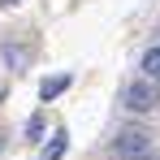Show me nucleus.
I'll list each match as a JSON object with an SVG mask.
<instances>
[{"instance_id": "nucleus-2", "label": "nucleus", "mask_w": 160, "mask_h": 160, "mask_svg": "<svg viewBox=\"0 0 160 160\" xmlns=\"http://www.w3.org/2000/svg\"><path fill=\"white\" fill-rule=\"evenodd\" d=\"M121 104L130 108V112H152V108L160 104V82L156 78H134V82H126V91H121Z\"/></svg>"}, {"instance_id": "nucleus-4", "label": "nucleus", "mask_w": 160, "mask_h": 160, "mask_svg": "<svg viewBox=\"0 0 160 160\" xmlns=\"http://www.w3.org/2000/svg\"><path fill=\"white\" fill-rule=\"evenodd\" d=\"M65 147H69V134H65V130H56V134H52V143L39 152V160H61V156H65Z\"/></svg>"}, {"instance_id": "nucleus-6", "label": "nucleus", "mask_w": 160, "mask_h": 160, "mask_svg": "<svg viewBox=\"0 0 160 160\" xmlns=\"http://www.w3.org/2000/svg\"><path fill=\"white\" fill-rule=\"evenodd\" d=\"M143 74L160 82V43H156V48H147V52H143Z\"/></svg>"}, {"instance_id": "nucleus-8", "label": "nucleus", "mask_w": 160, "mask_h": 160, "mask_svg": "<svg viewBox=\"0 0 160 160\" xmlns=\"http://www.w3.org/2000/svg\"><path fill=\"white\" fill-rule=\"evenodd\" d=\"M0 4H18V0H0Z\"/></svg>"}, {"instance_id": "nucleus-7", "label": "nucleus", "mask_w": 160, "mask_h": 160, "mask_svg": "<svg viewBox=\"0 0 160 160\" xmlns=\"http://www.w3.org/2000/svg\"><path fill=\"white\" fill-rule=\"evenodd\" d=\"M26 134H30V138H39V134H43V117H39V112L26 121Z\"/></svg>"}, {"instance_id": "nucleus-3", "label": "nucleus", "mask_w": 160, "mask_h": 160, "mask_svg": "<svg viewBox=\"0 0 160 160\" xmlns=\"http://www.w3.org/2000/svg\"><path fill=\"white\" fill-rule=\"evenodd\" d=\"M65 87H69V74H52V78H43V82H39V100L48 104V100H56Z\"/></svg>"}, {"instance_id": "nucleus-9", "label": "nucleus", "mask_w": 160, "mask_h": 160, "mask_svg": "<svg viewBox=\"0 0 160 160\" xmlns=\"http://www.w3.org/2000/svg\"><path fill=\"white\" fill-rule=\"evenodd\" d=\"M0 147H4V138H0Z\"/></svg>"}, {"instance_id": "nucleus-1", "label": "nucleus", "mask_w": 160, "mask_h": 160, "mask_svg": "<svg viewBox=\"0 0 160 160\" xmlns=\"http://www.w3.org/2000/svg\"><path fill=\"white\" fill-rule=\"evenodd\" d=\"M112 156H117V160H147V156H152V134L143 130V126L117 130V138H112Z\"/></svg>"}, {"instance_id": "nucleus-5", "label": "nucleus", "mask_w": 160, "mask_h": 160, "mask_svg": "<svg viewBox=\"0 0 160 160\" xmlns=\"http://www.w3.org/2000/svg\"><path fill=\"white\" fill-rule=\"evenodd\" d=\"M0 56H4V65H9V69H26V61H30L26 48H13V43H4V48H0Z\"/></svg>"}]
</instances>
